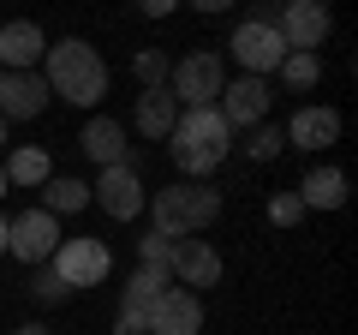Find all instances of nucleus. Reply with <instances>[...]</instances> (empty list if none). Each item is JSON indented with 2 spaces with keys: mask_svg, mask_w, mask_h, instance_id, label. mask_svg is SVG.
I'll list each match as a JSON object with an SVG mask.
<instances>
[{
  "mask_svg": "<svg viewBox=\"0 0 358 335\" xmlns=\"http://www.w3.org/2000/svg\"><path fill=\"white\" fill-rule=\"evenodd\" d=\"M42 78H48L54 102H72V108H96L108 96V60L96 54V42H84V36L48 42V54H42Z\"/></svg>",
  "mask_w": 358,
  "mask_h": 335,
  "instance_id": "nucleus-1",
  "label": "nucleus"
},
{
  "mask_svg": "<svg viewBox=\"0 0 358 335\" xmlns=\"http://www.w3.org/2000/svg\"><path fill=\"white\" fill-rule=\"evenodd\" d=\"M167 150H173V168L185 180H209L233 150V126L215 108H179L173 132H167Z\"/></svg>",
  "mask_w": 358,
  "mask_h": 335,
  "instance_id": "nucleus-2",
  "label": "nucleus"
},
{
  "mask_svg": "<svg viewBox=\"0 0 358 335\" xmlns=\"http://www.w3.org/2000/svg\"><path fill=\"white\" fill-rule=\"evenodd\" d=\"M143 210L155 216L150 233H162V240H192V233H203V228H215V221H221V192L209 180H185V186L155 192Z\"/></svg>",
  "mask_w": 358,
  "mask_h": 335,
  "instance_id": "nucleus-3",
  "label": "nucleus"
},
{
  "mask_svg": "<svg viewBox=\"0 0 358 335\" xmlns=\"http://www.w3.org/2000/svg\"><path fill=\"white\" fill-rule=\"evenodd\" d=\"M227 54L245 66V78H268L275 72V66L287 60V42H281V30H275V6H257L251 18H239Z\"/></svg>",
  "mask_w": 358,
  "mask_h": 335,
  "instance_id": "nucleus-4",
  "label": "nucleus"
},
{
  "mask_svg": "<svg viewBox=\"0 0 358 335\" xmlns=\"http://www.w3.org/2000/svg\"><path fill=\"white\" fill-rule=\"evenodd\" d=\"M221 84H227V66H221L215 48H192L185 60H173V72H167V96H173L179 108H215Z\"/></svg>",
  "mask_w": 358,
  "mask_h": 335,
  "instance_id": "nucleus-5",
  "label": "nucleus"
},
{
  "mask_svg": "<svg viewBox=\"0 0 358 335\" xmlns=\"http://www.w3.org/2000/svg\"><path fill=\"white\" fill-rule=\"evenodd\" d=\"M48 270L60 275L66 287H96L114 275V252H108V240H96V233H78V240H60L54 245Z\"/></svg>",
  "mask_w": 358,
  "mask_h": 335,
  "instance_id": "nucleus-6",
  "label": "nucleus"
},
{
  "mask_svg": "<svg viewBox=\"0 0 358 335\" xmlns=\"http://www.w3.org/2000/svg\"><path fill=\"white\" fill-rule=\"evenodd\" d=\"M66 233H60V216H48V210H24V216H13L6 221V258H18V264H48L54 258V245H60Z\"/></svg>",
  "mask_w": 358,
  "mask_h": 335,
  "instance_id": "nucleus-7",
  "label": "nucleus"
},
{
  "mask_svg": "<svg viewBox=\"0 0 358 335\" xmlns=\"http://www.w3.org/2000/svg\"><path fill=\"white\" fill-rule=\"evenodd\" d=\"M275 30H281L287 54H317L322 42H329L334 18H329V6H322V0H287L281 13H275Z\"/></svg>",
  "mask_w": 358,
  "mask_h": 335,
  "instance_id": "nucleus-8",
  "label": "nucleus"
},
{
  "mask_svg": "<svg viewBox=\"0 0 358 335\" xmlns=\"http://www.w3.org/2000/svg\"><path fill=\"white\" fill-rule=\"evenodd\" d=\"M268 108H275V90H268V78H233V84H221V96H215V114L227 120L233 132L263 126Z\"/></svg>",
  "mask_w": 358,
  "mask_h": 335,
  "instance_id": "nucleus-9",
  "label": "nucleus"
},
{
  "mask_svg": "<svg viewBox=\"0 0 358 335\" xmlns=\"http://www.w3.org/2000/svg\"><path fill=\"white\" fill-rule=\"evenodd\" d=\"M90 198H96V204H102V216H114V221H138L143 204H150V192H143V180H138V162L102 168V180L90 186Z\"/></svg>",
  "mask_w": 358,
  "mask_h": 335,
  "instance_id": "nucleus-10",
  "label": "nucleus"
},
{
  "mask_svg": "<svg viewBox=\"0 0 358 335\" xmlns=\"http://www.w3.org/2000/svg\"><path fill=\"white\" fill-rule=\"evenodd\" d=\"M221 252L209 240H173V258H167V275H173V287H185V294H197V287H221Z\"/></svg>",
  "mask_w": 358,
  "mask_h": 335,
  "instance_id": "nucleus-11",
  "label": "nucleus"
},
{
  "mask_svg": "<svg viewBox=\"0 0 358 335\" xmlns=\"http://www.w3.org/2000/svg\"><path fill=\"white\" fill-rule=\"evenodd\" d=\"M48 78L42 72H0V120L13 126V120H36L48 114Z\"/></svg>",
  "mask_w": 358,
  "mask_h": 335,
  "instance_id": "nucleus-12",
  "label": "nucleus"
},
{
  "mask_svg": "<svg viewBox=\"0 0 358 335\" xmlns=\"http://www.w3.org/2000/svg\"><path fill=\"white\" fill-rule=\"evenodd\" d=\"M42 54H48V36H42L36 18H6L0 25V72H36Z\"/></svg>",
  "mask_w": 358,
  "mask_h": 335,
  "instance_id": "nucleus-13",
  "label": "nucleus"
},
{
  "mask_svg": "<svg viewBox=\"0 0 358 335\" xmlns=\"http://www.w3.org/2000/svg\"><path fill=\"white\" fill-rule=\"evenodd\" d=\"M150 335H203V299L185 287H167L150 306Z\"/></svg>",
  "mask_w": 358,
  "mask_h": 335,
  "instance_id": "nucleus-14",
  "label": "nucleus"
},
{
  "mask_svg": "<svg viewBox=\"0 0 358 335\" xmlns=\"http://www.w3.org/2000/svg\"><path fill=\"white\" fill-rule=\"evenodd\" d=\"M281 132H287V150H329V144L341 138V108L310 102V108H299Z\"/></svg>",
  "mask_w": 358,
  "mask_h": 335,
  "instance_id": "nucleus-15",
  "label": "nucleus"
},
{
  "mask_svg": "<svg viewBox=\"0 0 358 335\" xmlns=\"http://www.w3.org/2000/svg\"><path fill=\"white\" fill-rule=\"evenodd\" d=\"M78 150H84L90 162H102V168L131 162V138H126V126H120V120H108V114L84 120V132H78Z\"/></svg>",
  "mask_w": 358,
  "mask_h": 335,
  "instance_id": "nucleus-16",
  "label": "nucleus"
},
{
  "mask_svg": "<svg viewBox=\"0 0 358 335\" xmlns=\"http://www.w3.org/2000/svg\"><path fill=\"white\" fill-rule=\"evenodd\" d=\"M299 204H305V216L310 210H341L346 204V174L334 162H317L305 180H299Z\"/></svg>",
  "mask_w": 358,
  "mask_h": 335,
  "instance_id": "nucleus-17",
  "label": "nucleus"
},
{
  "mask_svg": "<svg viewBox=\"0 0 358 335\" xmlns=\"http://www.w3.org/2000/svg\"><path fill=\"white\" fill-rule=\"evenodd\" d=\"M0 168H6V186H24V192H42V186L54 180V156L42 150V144H18Z\"/></svg>",
  "mask_w": 358,
  "mask_h": 335,
  "instance_id": "nucleus-18",
  "label": "nucleus"
},
{
  "mask_svg": "<svg viewBox=\"0 0 358 335\" xmlns=\"http://www.w3.org/2000/svg\"><path fill=\"white\" fill-rule=\"evenodd\" d=\"M173 120H179V102H173L167 90H143L138 108H131V126H138L143 138H167V132H173Z\"/></svg>",
  "mask_w": 358,
  "mask_h": 335,
  "instance_id": "nucleus-19",
  "label": "nucleus"
},
{
  "mask_svg": "<svg viewBox=\"0 0 358 335\" xmlns=\"http://www.w3.org/2000/svg\"><path fill=\"white\" fill-rule=\"evenodd\" d=\"M84 204H90V186L72 180V174H54V180L42 186V210H48V216H72V210H84Z\"/></svg>",
  "mask_w": 358,
  "mask_h": 335,
  "instance_id": "nucleus-20",
  "label": "nucleus"
},
{
  "mask_svg": "<svg viewBox=\"0 0 358 335\" xmlns=\"http://www.w3.org/2000/svg\"><path fill=\"white\" fill-rule=\"evenodd\" d=\"M167 287H173V275H167V270H143V264H138V270H131V282H126V294H120V299H138V306H155V299H162Z\"/></svg>",
  "mask_w": 358,
  "mask_h": 335,
  "instance_id": "nucleus-21",
  "label": "nucleus"
},
{
  "mask_svg": "<svg viewBox=\"0 0 358 335\" xmlns=\"http://www.w3.org/2000/svg\"><path fill=\"white\" fill-rule=\"evenodd\" d=\"M275 72H281V84H287V90H310V84L322 78V54H287V60L275 66Z\"/></svg>",
  "mask_w": 358,
  "mask_h": 335,
  "instance_id": "nucleus-22",
  "label": "nucleus"
},
{
  "mask_svg": "<svg viewBox=\"0 0 358 335\" xmlns=\"http://www.w3.org/2000/svg\"><path fill=\"white\" fill-rule=\"evenodd\" d=\"M287 150V132L281 126H251V138H245V162H275V156Z\"/></svg>",
  "mask_w": 358,
  "mask_h": 335,
  "instance_id": "nucleus-23",
  "label": "nucleus"
},
{
  "mask_svg": "<svg viewBox=\"0 0 358 335\" xmlns=\"http://www.w3.org/2000/svg\"><path fill=\"white\" fill-rule=\"evenodd\" d=\"M131 72H138V84H143V90H167V72H173V60H167L162 48H138Z\"/></svg>",
  "mask_w": 358,
  "mask_h": 335,
  "instance_id": "nucleus-24",
  "label": "nucleus"
},
{
  "mask_svg": "<svg viewBox=\"0 0 358 335\" xmlns=\"http://www.w3.org/2000/svg\"><path fill=\"white\" fill-rule=\"evenodd\" d=\"M24 294H30V299H36V306H60V299H66V294H72V287H66V282H60V275H54V270H48V264H36V270H30V287H24Z\"/></svg>",
  "mask_w": 358,
  "mask_h": 335,
  "instance_id": "nucleus-25",
  "label": "nucleus"
},
{
  "mask_svg": "<svg viewBox=\"0 0 358 335\" xmlns=\"http://www.w3.org/2000/svg\"><path fill=\"white\" fill-rule=\"evenodd\" d=\"M268 221H275V228H299V221H305L299 192H275V198H268Z\"/></svg>",
  "mask_w": 358,
  "mask_h": 335,
  "instance_id": "nucleus-26",
  "label": "nucleus"
},
{
  "mask_svg": "<svg viewBox=\"0 0 358 335\" xmlns=\"http://www.w3.org/2000/svg\"><path fill=\"white\" fill-rule=\"evenodd\" d=\"M114 335H150V306H138V299H120Z\"/></svg>",
  "mask_w": 358,
  "mask_h": 335,
  "instance_id": "nucleus-27",
  "label": "nucleus"
},
{
  "mask_svg": "<svg viewBox=\"0 0 358 335\" xmlns=\"http://www.w3.org/2000/svg\"><path fill=\"white\" fill-rule=\"evenodd\" d=\"M167 258H173V240H162V233H143L138 240V264L143 270H167Z\"/></svg>",
  "mask_w": 358,
  "mask_h": 335,
  "instance_id": "nucleus-28",
  "label": "nucleus"
},
{
  "mask_svg": "<svg viewBox=\"0 0 358 335\" xmlns=\"http://www.w3.org/2000/svg\"><path fill=\"white\" fill-rule=\"evenodd\" d=\"M13 335H48V329H42V323H24V329H13Z\"/></svg>",
  "mask_w": 358,
  "mask_h": 335,
  "instance_id": "nucleus-29",
  "label": "nucleus"
},
{
  "mask_svg": "<svg viewBox=\"0 0 358 335\" xmlns=\"http://www.w3.org/2000/svg\"><path fill=\"white\" fill-rule=\"evenodd\" d=\"M6 221H13V216H0V258H6Z\"/></svg>",
  "mask_w": 358,
  "mask_h": 335,
  "instance_id": "nucleus-30",
  "label": "nucleus"
},
{
  "mask_svg": "<svg viewBox=\"0 0 358 335\" xmlns=\"http://www.w3.org/2000/svg\"><path fill=\"white\" fill-rule=\"evenodd\" d=\"M6 192H13V186H6V168H0V198H6Z\"/></svg>",
  "mask_w": 358,
  "mask_h": 335,
  "instance_id": "nucleus-31",
  "label": "nucleus"
},
{
  "mask_svg": "<svg viewBox=\"0 0 358 335\" xmlns=\"http://www.w3.org/2000/svg\"><path fill=\"white\" fill-rule=\"evenodd\" d=\"M0 150H6V120H0Z\"/></svg>",
  "mask_w": 358,
  "mask_h": 335,
  "instance_id": "nucleus-32",
  "label": "nucleus"
}]
</instances>
